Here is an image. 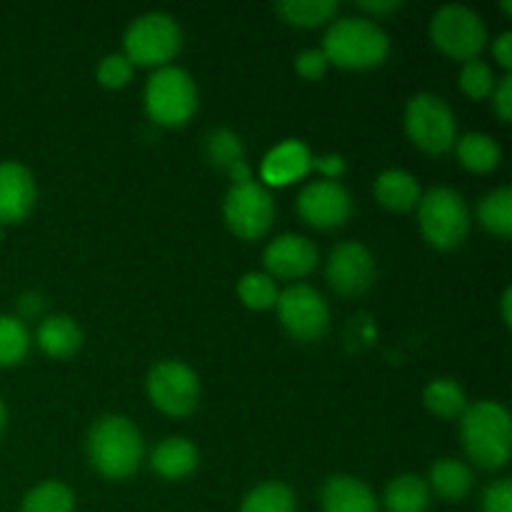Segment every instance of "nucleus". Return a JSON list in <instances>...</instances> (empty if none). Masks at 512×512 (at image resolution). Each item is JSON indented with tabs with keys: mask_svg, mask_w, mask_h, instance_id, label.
Returning a JSON list of instances; mask_svg holds the SVG:
<instances>
[{
	"mask_svg": "<svg viewBox=\"0 0 512 512\" xmlns=\"http://www.w3.org/2000/svg\"><path fill=\"white\" fill-rule=\"evenodd\" d=\"M463 433L465 453L480 468H503L510 458L512 448V423L505 405L493 400H480L463 410Z\"/></svg>",
	"mask_w": 512,
	"mask_h": 512,
	"instance_id": "1",
	"label": "nucleus"
},
{
	"mask_svg": "<svg viewBox=\"0 0 512 512\" xmlns=\"http://www.w3.org/2000/svg\"><path fill=\"white\" fill-rule=\"evenodd\" d=\"M390 40L375 20L348 15L335 20L323 40V53L328 63L340 68H370L383 63Z\"/></svg>",
	"mask_w": 512,
	"mask_h": 512,
	"instance_id": "2",
	"label": "nucleus"
},
{
	"mask_svg": "<svg viewBox=\"0 0 512 512\" xmlns=\"http://www.w3.org/2000/svg\"><path fill=\"white\" fill-rule=\"evenodd\" d=\"M88 455L108 478H128L143 460V438L123 415H103L90 428Z\"/></svg>",
	"mask_w": 512,
	"mask_h": 512,
	"instance_id": "3",
	"label": "nucleus"
},
{
	"mask_svg": "<svg viewBox=\"0 0 512 512\" xmlns=\"http://www.w3.org/2000/svg\"><path fill=\"white\" fill-rule=\"evenodd\" d=\"M418 220L425 240L435 248H455L465 240L470 228V210L463 195L453 188H430L418 200Z\"/></svg>",
	"mask_w": 512,
	"mask_h": 512,
	"instance_id": "4",
	"label": "nucleus"
},
{
	"mask_svg": "<svg viewBox=\"0 0 512 512\" xmlns=\"http://www.w3.org/2000/svg\"><path fill=\"white\" fill-rule=\"evenodd\" d=\"M198 108L193 78L178 65H163L145 85V110L160 125H180Z\"/></svg>",
	"mask_w": 512,
	"mask_h": 512,
	"instance_id": "5",
	"label": "nucleus"
},
{
	"mask_svg": "<svg viewBox=\"0 0 512 512\" xmlns=\"http://www.w3.org/2000/svg\"><path fill=\"white\" fill-rule=\"evenodd\" d=\"M123 43L125 58L130 63L163 65L180 50L183 33H180V25L173 15L153 10V13L140 15L128 25Z\"/></svg>",
	"mask_w": 512,
	"mask_h": 512,
	"instance_id": "6",
	"label": "nucleus"
},
{
	"mask_svg": "<svg viewBox=\"0 0 512 512\" xmlns=\"http://www.w3.org/2000/svg\"><path fill=\"white\" fill-rule=\"evenodd\" d=\"M405 130L418 148L445 153L455 145L458 123L453 108L435 93H418L405 105Z\"/></svg>",
	"mask_w": 512,
	"mask_h": 512,
	"instance_id": "7",
	"label": "nucleus"
},
{
	"mask_svg": "<svg viewBox=\"0 0 512 512\" xmlns=\"http://www.w3.org/2000/svg\"><path fill=\"white\" fill-rule=\"evenodd\" d=\"M430 38L443 53L458 60H473L488 40L483 18L473 8L448 3L430 20Z\"/></svg>",
	"mask_w": 512,
	"mask_h": 512,
	"instance_id": "8",
	"label": "nucleus"
},
{
	"mask_svg": "<svg viewBox=\"0 0 512 512\" xmlns=\"http://www.w3.org/2000/svg\"><path fill=\"white\" fill-rule=\"evenodd\" d=\"M223 210L228 228L245 240H255L268 233L275 218L273 195L255 180L233 185L225 195Z\"/></svg>",
	"mask_w": 512,
	"mask_h": 512,
	"instance_id": "9",
	"label": "nucleus"
},
{
	"mask_svg": "<svg viewBox=\"0 0 512 512\" xmlns=\"http://www.w3.org/2000/svg\"><path fill=\"white\" fill-rule=\"evenodd\" d=\"M278 315L293 338L298 340H318L325 333L330 320L328 303L323 295L310 285L298 283L278 293Z\"/></svg>",
	"mask_w": 512,
	"mask_h": 512,
	"instance_id": "10",
	"label": "nucleus"
},
{
	"mask_svg": "<svg viewBox=\"0 0 512 512\" xmlns=\"http://www.w3.org/2000/svg\"><path fill=\"white\" fill-rule=\"evenodd\" d=\"M148 395L155 408H160L163 413L185 415L198 405V375L180 360H163L150 370Z\"/></svg>",
	"mask_w": 512,
	"mask_h": 512,
	"instance_id": "11",
	"label": "nucleus"
},
{
	"mask_svg": "<svg viewBox=\"0 0 512 512\" xmlns=\"http://www.w3.org/2000/svg\"><path fill=\"white\" fill-rule=\"evenodd\" d=\"M298 213L315 228H338L350 215V195L338 180H315L298 195Z\"/></svg>",
	"mask_w": 512,
	"mask_h": 512,
	"instance_id": "12",
	"label": "nucleus"
},
{
	"mask_svg": "<svg viewBox=\"0 0 512 512\" xmlns=\"http://www.w3.org/2000/svg\"><path fill=\"white\" fill-rule=\"evenodd\" d=\"M328 283L343 295H360L373 285L375 260L370 250L360 243H340L330 253L328 260Z\"/></svg>",
	"mask_w": 512,
	"mask_h": 512,
	"instance_id": "13",
	"label": "nucleus"
},
{
	"mask_svg": "<svg viewBox=\"0 0 512 512\" xmlns=\"http://www.w3.org/2000/svg\"><path fill=\"white\" fill-rule=\"evenodd\" d=\"M35 205V180L15 160L0 163V223H20Z\"/></svg>",
	"mask_w": 512,
	"mask_h": 512,
	"instance_id": "14",
	"label": "nucleus"
},
{
	"mask_svg": "<svg viewBox=\"0 0 512 512\" xmlns=\"http://www.w3.org/2000/svg\"><path fill=\"white\" fill-rule=\"evenodd\" d=\"M265 268L280 278H303L318 263V250L305 235H280L265 248Z\"/></svg>",
	"mask_w": 512,
	"mask_h": 512,
	"instance_id": "15",
	"label": "nucleus"
},
{
	"mask_svg": "<svg viewBox=\"0 0 512 512\" xmlns=\"http://www.w3.org/2000/svg\"><path fill=\"white\" fill-rule=\"evenodd\" d=\"M310 168H313V155L308 145L303 140H283L263 158L260 175L270 185H285L303 178Z\"/></svg>",
	"mask_w": 512,
	"mask_h": 512,
	"instance_id": "16",
	"label": "nucleus"
},
{
	"mask_svg": "<svg viewBox=\"0 0 512 512\" xmlns=\"http://www.w3.org/2000/svg\"><path fill=\"white\" fill-rule=\"evenodd\" d=\"M323 512H378V500L363 480L353 475H333L325 483Z\"/></svg>",
	"mask_w": 512,
	"mask_h": 512,
	"instance_id": "17",
	"label": "nucleus"
},
{
	"mask_svg": "<svg viewBox=\"0 0 512 512\" xmlns=\"http://www.w3.org/2000/svg\"><path fill=\"white\" fill-rule=\"evenodd\" d=\"M150 465H153L155 473L168 480L185 478L198 465V450L185 438H165L155 445Z\"/></svg>",
	"mask_w": 512,
	"mask_h": 512,
	"instance_id": "18",
	"label": "nucleus"
},
{
	"mask_svg": "<svg viewBox=\"0 0 512 512\" xmlns=\"http://www.w3.org/2000/svg\"><path fill=\"white\" fill-rule=\"evenodd\" d=\"M35 340L53 358H68V355H73L80 348L83 333H80L78 323L68 318V315H50V318H45L38 325Z\"/></svg>",
	"mask_w": 512,
	"mask_h": 512,
	"instance_id": "19",
	"label": "nucleus"
},
{
	"mask_svg": "<svg viewBox=\"0 0 512 512\" xmlns=\"http://www.w3.org/2000/svg\"><path fill=\"white\" fill-rule=\"evenodd\" d=\"M375 198L390 210H410L420 200V185L408 170L390 168L375 180Z\"/></svg>",
	"mask_w": 512,
	"mask_h": 512,
	"instance_id": "20",
	"label": "nucleus"
},
{
	"mask_svg": "<svg viewBox=\"0 0 512 512\" xmlns=\"http://www.w3.org/2000/svg\"><path fill=\"white\" fill-rule=\"evenodd\" d=\"M430 505V488L420 475H400L385 488L388 512H425Z\"/></svg>",
	"mask_w": 512,
	"mask_h": 512,
	"instance_id": "21",
	"label": "nucleus"
},
{
	"mask_svg": "<svg viewBox=\"0 0 512 512\" xmlns=\"http://www.w3.org/2000/svg\"><path fill=\"white\" fill-rule=\"evenodd\" d=\"M430 483L435 493L445 500H463L473 488V470L460 460L443 458L430 468Z\"/></svg>",
	"mask_w": 512,
	"mask_h": 512,
	"instance_id": "22",
	"label": "nucleus"
},
{
	"mask_svg": "<svg viewBox=\"0 0 512 512\" xmlns=\"http://www.w3.org/2000/svg\"><path fill=\"white\" fill-rule=\"evenodd\" d=\"M455 150H458L460 163L468 170H475V173L493 170L500 163V155H503L500 145L485 133L463 135L460 140H455Z\"/></svg>",
	"mask_w": 512,
	"mask_h": 512,
	"instance_id": "23",
	"label": "nucleus"
},
{
	"mask_svg": "<svg viewBox=\"0 0 512 512\" xmlns=\"http://www.w3.org/2000/svg\"><path fill=\"white\" fill-rule=\"evenodd\" d=\"M425 408L430 413L440 415V418H458L463 415L465 405V390L460 388V383L450 378H438L425 388Z\"/></svg>",
	"mask_w": 512,
	"mask_h": 512,
	"instance_id": "24",
	"label": "nucleus"
},
{
	"mask_svg": "<svg viewBox=\"0 0 512 512\" xmlns=\"http://www.w3.org/2000/svg\"><path fill=\"white\" fill-rule=\"evenodd\" d=\"M275 13L293 25H320L338 10L335 0H280L273 5Z\"/></svg>",
	"mask_w": 512,
	"mask_h": 512,
	"instance_id": "25",
	"label": "nucleus"
},
{
	"mask_svg": "<svg viewBox=\"0 0 512 512\" xmlns=\"http://www.w3.org/2000/svg\"><path fill=\"white\" fill-rule=\"evenodd\" d=\"M478 218L490 233L508 238L512 233V190L508 185L493 190V193H488L480 200Z\"/></svg>",
	"mask_w": 512,
	"mask_h": 512,
	"instance_id": "26",
	"label": "nucleus"
},
{
	"mask_svg": "<svg viewBox=\"0 0 512 512\" xmlns=\"http://www.w3.org/2000/svg\"><path fill=\"white\" fill-rule=\"evenodd\" d=\"M75 495L68 485L58 483V480H48L40 483L25 495L23 512H73Z\"/></svg>",
	"mask_w": 512,
	"mask_h": 512,
	"instance_id": "27",
	"label": "nucleus"
},
{
	"mask_svg": "<svg viewBox=\"0 0 512 512\" xmlns=\"http://www.w3.org/2000/svg\"><path fill=\"white\" fill-rule=\"evenodd\" d=\"M240 512H295V493L283 483H263L245 495Z\"/></svg>",
	"mask_w": 512,
	"mask_h": 512,
	"instance_id": "28",
	"label": "nucleus"
},
{
	"mask_svg": "<svg viewBox=\"0 0 512 512\" xmlns=\"http://www.w3.org/2000/svg\"><path fill=\"white\" fill-rule=\"evenodd\" d=\"M30 345L28 328L20 318L0 315V365H15L25 358Z\"/></svg>",
	"mask_w": 512,
	"mask_h": 512,
	"instance_id": "29",
	"label": "nucleus"
},
{
	"mask_svg": "<svg viewBox=\"0 0 512 512\" xmlns=\"http://www.w3.org/2000/svg\"><path fill=\"white\" fill-rule=\"evenodd\" d=\"M238 295L248 308L265 310L270 305H275V300H278V285H275V280L270 275L248 273L240 278Z\"/></svg>",
	"mask_w": 512,
	"mask_h": 512,
	"instance_id": "30",
	"label": "nucleus"
},
{
	"mask_svg": "<svg viewBox=\"0 0 512 512\" xmlns=\"http://www.w3.org/2000/svg\"><path fill=\"white\" fill-rule=\"evenodd\" d=\"M208 155L218 168L230 170L235 163L243 160V143H240V138L233 133V130L220 128L215 130V133H210Z\"/></svg>",
	"mask_w": 512,
	"mask_h": 512,
	"instance_id": "31",
	"label": "nucleus"
},
{
	"mask_svg": "<svg viewBox=\"0 0 512 512\" xmlns=\"http://www.w3.org/2000/svg\"><path fill=\"white\" fill-rule=\"evenodd\" d=\"M460 88H463L470 98H485V95H490L495 88L493 68L480 58L465 60L463 70H460Z\"/></svg>",
	"mask_w": 512,
	"mask_h": 512,
	"instance_id": "32",
	"label": "nucleus"
},
{
	"mask_svg": "<svg viewBox=\"0 0 512 512\" xmlns=\"http://www.w3.org/2000/svg\"><path fill=\"white\" fill-rule=\"evenodd\" d=\"M130 73H133V63L120 53L105 55L98 65V80L105 88H120L128 83Z\"/></svg>",
	"mask_w": 512,
	"mask_h": 512,
	"instance_id": "33",
	"label": "nucleus"
},
{
	"mask_svg": "<svg viewBox=\"0 0 512 512\" xmlns=\"http://www.w3.org/2000/svg\"><path fill=\"white\" fill-rule=\"evenodd\" d=\"M483 512H512V483L508 478L495 480L485 488Z\"/></svg>",
	"mask_w": 512,
	"mask_h": 512,
	"instance_id": "34",
	"label": "nucleus"
},
{
	"mask_svg": "<svg viewBox=\"0 0 512 512\" xmlns=\"http://www.w3.org/2000/svg\"><path fill=\"white\" fill-rule=\"evenodd\" d=\"M325 68H328V58H325L323 50L318 48L303 50V53H298V58H295V70L308 80H318L320 75L325 73Z\"/></svg>",
	"mask_w": 512,
	"mask_h": 512,
	"instance_id": "35",
	"label": "nucleus"
},
{
	"mask_svg": "<svg viewBox=\"0 0 512 512\" xmlns=\"http://www.w3.org/2000/svg\"><path fill=\"white\" fill-rule=\"evenodd\" d=\"M493 90H495V110H498L500 120L510 123V118H512V78L510 75L500 78L498 88H493Z\"/></svg>",
	"mask_w": 512,
	"mask_h": 512,
	"instance_id": "36",
	"label": "nucleus"
},
{
	"mask_svg": "<svg viewBox=\"0 0 512 512\" xmlns=\"http://www.w3.org/2000/svg\"><path fill=\"white\" fill-rule=\"evenodd\" d=\"M493 55L500 60V65L510 68L512 65V33L510 30H505L503 35H498V40H495V45H493Z\"/></svg>",
	"mask_w": 512,
	"mask_h": 512,
	"instance_id": "37",
	"label": "nucleus"
},
{
	"mask_svg": "<svg viewBox=\"0 0 512 512\" xmlns=\"http://www.w3.org/2000/svg\"><path fill=\"white\" fill-rule=\"evenodd\" d=\"M40 308H43V298H40L38 293L20 295L18 310H20V315H23V318H33V315L40 313Z\"/></svg>",
	"mask_w": 512,
	"mask_h": 512,
	"instance_id": "38",
	"label": "nucleus"
},
{
	"mask_svg": "<svg viewBox=\"0 0 512 512\" xmlns=\"http://www.w3.org/2000/svg\"><path fill=\"white\" fill-rule=\"evenodd\" d=\"M358 5L363 10H370V13H393L403 3L400 0H360Z\"/></svg>",
	"mask_w": 512,
	"mask_h": 512,
	"instance_id": "39",
	"label": "nucleus"
},
{
	"mask_svg": "<svg viewBox=\"0 0 512 512\" xmlns=\"http://www.w3.org/2000/svg\"><path fill=\"white\" fill-rule=\"evenodd\" d=\"M313 168L325 170V173L330 175V180H335V175L343 170V158H338V155H328V158H320V160L313 158Z\"/></svg>",
	"mask_w": 512,
	"mask_h": 512,
	"instance_id": "40",
	"label": "nucleus"
},
{
	"mask_svg": "<svg viewBox=\"0 0 512 512\" xmlns=\"http://www.w3.org/2000/svg\"><path fill=\"white\" fill-rule=\"evenodd\" d=\"M510 303H512V288H505V293H503V320H505V325H512Z\"/></svg>",
	"mask_w": 512,
	"mask_h": 512,
	"instance_id": "41",
	"label": "nucleus"
},
{
	"mask_svg": "<svg viewBox=\"0 0 512 512\" xmlns=\"http://www.w3.org/2000/svg\"><path fill=\"white\" fill-rule=\"evenodd\" d=\"M3 425H5V405L3 400H0V430H3Z\"/></svg>",
	"mask_w": 512,
	"mask_h": 512,
	"instance_id": "42",
	"label": "nucleus"
},
{
	"mask_svg": "<svg viewBox=\"0 0 512 512\" xmlns=\"http://www.w3.org/2000/svg\"><path fill=\"white\" fill-rule=\"evenodd\" d=\"M503 10H512V3H510V0H503Z\"/></svg>",
	"mask_w": 512,
	"mask_h": 512,
	"instance_id": "43",
	"label": "nucleus"
}]
</instances>
